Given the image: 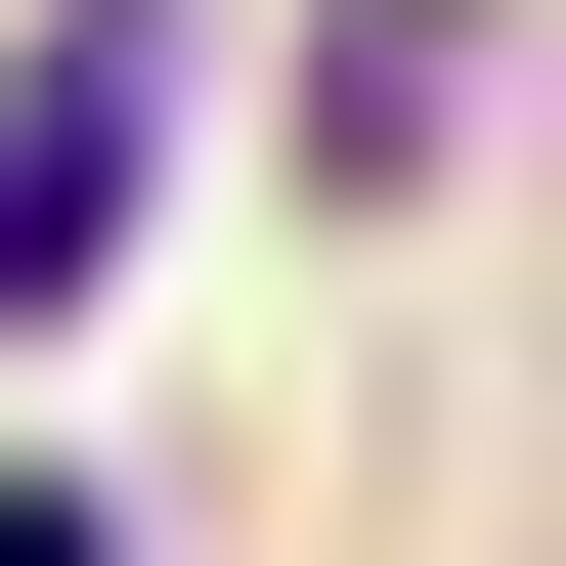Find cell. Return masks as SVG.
Returning <instances> with one entry per match:
<instances>
[{
	"label": "cell",
	"mask_w": 566,
	"mask_h": 566,
	"mask_svg": "<svg viewBox=\"0 0 566 566\" xmlns=\"http://www.w3.org/2000/svg\"><path fill=\"white\" fill-rule=\"evenodd\" d=\"M0 566H87V480H0Z\"/></svg>",
	"instance_id": "obj_2"
},
{
	"label": "cell",
	"mask_w": 566,
	"mask_h": 566,
	"mask_svg": "<svg viewBox=\"0 0 566 566\" xmlns=\"http://www.w3.org/2000/svg\"><path fill=\"white\" fill-rule=\"evenodd\" d=\"M132 132H175V87H132V0H87V44L0 87V305H87V262H132Z\"/></svg>",
	"instance_id": "obj_1"
}]
</instances>
